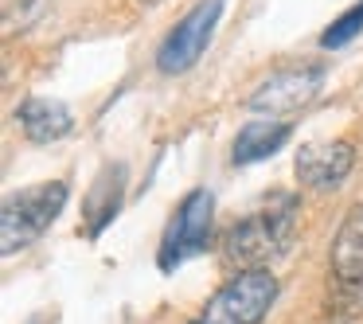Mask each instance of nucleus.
<instances>
[{"label": "nucleus", "instance_id": "obj_8", "mask_svg": "<svg viewBox=\"0 0 363 324\" xmlns=\"http://www.w3.org/2000/svg\"><path fill=\"white\" fill-rule=\"evenodd\" d=\"M355 164V149L347 141H308L297 149V160H293V172L305 188L313 191H332L347 180Z\"/></svg>", "mask_w": 363, "mask_h": 324}, {"label": "nucleus", "instance_id": "obj_13", "mask_svg": "<svg viewBox=\"0 0 363 324\" xmlns=\"http://www.w3.org/2000/svg\"><path fill=\"white\" fill-rule=\"evenodd\" d=\"M24 324H51V316H48V313H35L32 320H24Z\"/></svg>", "mask_w": 363, "mask_h": 324}, {"label": "nucleus", "instance_id": "obj_12", "mask_svg": "<svg viewBox=\"0 0 363 324\" xmlns=\"http://www.w3.org/2000/svg\"><path fill=\"white\" fill-rule=\"evenodd\" d=\"M359 32H363V0H355L352 9L340 12V16L320 32V48L324 51H340V48H347Z\"/></svg>", "mask_w": 363, "mask_h": 324}, {"label": "nucleus", "instance_id": "obj_6", "mask_svg": "<svg viewBox=\"0 0 363 324\" xmlns=\"http://www.w3.org/2000/svg\"><path fill=\"white\" fill-rule=\"evenodd\" d=\"M227 9V0H196L184 20L164 35V43L157 48V71L160 74H184L199 63V55L207 51L215 28H219V16Z\"/></svg>", "mask_w": 363, "mask_h": 324}, {"label": "nucleus", "instance_id": "obj_15", "mask_svg": "<svg viewBox=\"0 0 363 324\" xmlns=\"http://www.w3.org/2000/svg\"><path fill=\"white\" fill-rule=\"evenodd\" d=\"M191 324H203V320H191Z\"/></svg>", "mask_w": 363, "mask_h": 324}, {"label": "nucleus", "instance_id": "obj_3", "mask_svg": "<svg viewBox=\"0 0 363 324\" xmlns=\"http://www.w3.org/2000/svg\"><path fill=\"white\" fill-rule=\"evenodd\" d=\"M211 227H215V196L207 188H191L180 199L176 215L164 227V238H160V250H157L160 274H176L188 258L203 254L211 246Z\"/></svg>", "mask_w": 363, "mask_h": 324}, {"label": "nucleus", "instance_id": "obj_9", "mask_svg": "<svg viewBox=\"0 0 363 324\" xmlns=\"http://www.w3.org/2000/svg\"><path fill=\"white\" fill-rule=\"evenodd\" d=\"M16 121L20 129H24V137L32 145H51V141H63L67 133L74 129V113L67 102H59V98H24V102L16 106Z\"/></svg>", "mask_w": 363, "mask_h": 324}, {"label": "nucleus", "instance_id": "obj_14", "mask_svg": "<svg viewBox=\"0 0 363 324\" xmlns=\"http://www.w3.org/2000/svg\"><path fill=\"white\" fill-rule=\"evenodd\" d=\"M137 4H145V9H157L160 0H137Z\"/></svg>", "mask_w": 363, "mask_h": 324}, {"label": "nucleus", "instance_id": "obj_1", "mask_svg": "<svg viewBox=\"0 0 363 324\" xmlns=\"http://www.w3.org/2000/svg\"><path fill=\"white\" fill-rule=\"evenodd\" d=\"M301 219V199L293 191H274L262 207H254L246 219H238L223 238V262L230 269H266L293 246Z\"/></svg>", "mask_w": 363, "mask_h": 324}, {"label": "nucleus", "instance_id": "obj_4", "mask_svg": "<svg viewBox=\"0 0 363 324\" xmlns=\"http://www.w3.org/2000/svg\"><path fill=\"white\" fill-rule=\"evenodd\" d=\"M277 301V277L269 269H242L227 277L203 305V324H262Z\"/></svg>", "mask_w": 363, "mask_h": 324}, {"label": "nucleus", "instance_id": "obj_2", "mask_svg": "<svg viewBox=\"0 0 363 324\" xmlns=\"http://www.w3.org/2000/svg\"><path fill=\"white\" fill-rule=\"evenodd\" d=\"M67 196H71L67 180H48V184H35V188L12 191L4 199V207H0V242H4V254H16L24 246H32L63 215Z\"/></svg>", "mask_w": 363, "mask_h": 324}, {"label": "nucleus", "instance_id": "obj_11", "mask_svg": "<svg viewBox=\"0 0 363 324\" xmlns=\"http://www.w3.org/2000/svg\"><path fill=\"white\" fill-rule=\"evenodd\" d=\"M121 191H125V164H110L94 180V188H90V196H86V215H90L86 235L90 238L102 235L113 223V215L121 211Z\"/></svg>", "mask_w": 363, "mask_h": 324}, {"label": "nucleus", "instance_id": "obj_7", "mask_svg": "<svg viewBox=\"0 0 363 324\" xmlns=\"http://www.w3.org/2000/svg\"><path fill=\"white\" fill-rule=\"evenodd\" d=\"M328 281L336 305H347L355 313L363 301V211H352L340 223L328 254Z\"/></svg>", "mask_w": 363, "mask_h": 324}, {"label": "nucleus", "instance_id": "obj_10", "mask_svg": "<svg viewBox=\"0 0 363 324\" xmlns=\"http://www.w3.org/2000/svg\"><path fill=\"white\" fill-rule=\"evenodd\" d=\"M293 137V121H274V118H254L238 129L235 149H230V164L246 168L258 164V160H269L277 149H285Z\"/></svg>", "mask_w": 363, "mask_h": 324}, {"label": "nucleus", "instance_id": "obj_5", "mask_svg": "<svg viewBox=\"0 0 363 324\" xmlns=\"http://www.w3.org/2000/svg\"><path fill=\"white\" fill-rule=\"evenodd\" d=\"M324 74L328 67L324 63H301V67H281V71L266 74V79L254 86V94L246 98L250 113H262V118L285 121L289 113H301L324 86Z\"/></svg>", "mask_w": 363, "mask_h": 324}]
</instances>
